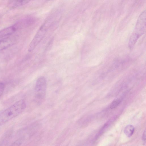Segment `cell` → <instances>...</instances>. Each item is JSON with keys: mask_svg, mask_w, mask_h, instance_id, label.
Wrapping results in <instances>:
<instances>
[{"mask_svg": "<svg viewBox=\"0 0 146 146\" xmlns=\"http://www.w3.org/2000/svg\"><path fill=\"white\" fill-rule=\"evenodd\" d=\"M5 87L4 83L3 82H0V98L3 93Z\"/></svg>", "mask_w": 146, "mask_h": 146, "instance_id": "30bf717a", "label": "cell"}, {"mask_svg": "<svg viewBox=\"0 0 146 146\" xmlns=\"http://www.w3.org/2000/svg\"><path fill=\"white\" fill-rule=\"evenodd\" d=\"M46 83L45 78L41 76L37 80L35 87V96L36 102L41 103L45 96Z\"/></svg>", "mask_w": 146, "mask_h": 146, "instance_id": "3957f363", "label": "cell"}, {"mask_svg": "<svg viewBox=\"0 0 146 146\" xmlns=\"http://www.w3.org/2000/svg\"><path fill=\"white\" fill-rule=\"evenodd\" d=\"M26 107L25 100L21 99L0 113V126L21 113Z\"/></svg>", "mask_w": 146, "mask_h": 146, "instance_id": "6da1fadb", "label": "cell"}, {"mask_svg": "<svg viewBox=\"0 0 146 146\" xmlns=\"http://www.w3.org/2000/svg\"><path fill=\"white\" fill-rule=\"evenodd\" d=\"M18 39L16 35H12L0 40V51L3 50L15 44Z\"/></svg>", "mask_w": 146, "mask_h": 146, "instance_id": "8992f818", "label": "cell"}, {"mask_svg": "<svg viewBox=\"0 0 146 146\" xmlns=\"http://www.w3.org/2000/svg\"><path fill=\"white\" fill-rule=\"evenodd\" d=\"M49 22L44 23L40 28L30 43L28 47L29 52L32 51L44 37L49 25Z\"/></svg>", "mask_w": 146, "mask_h": 146, "instance_id": "277c9868", "label": "cell"}, {"mask_svg": "<svg viewBox=\"0 0 146 146\" xmlns=\"http://www.w3.org/2000/svg\"><path fill=\"white\" fill-rule=\"evenodd\" d=\"M29 1V0H11L9 1L8 5L9 7L14 8L24 5Z\"/></svg>", "mask_w": 146, "mask_h": 146, "instance_id": "52a82bcc", "label": "cell"}, {"mask_svg": "<svg viewBox=\"0 0 146 146\" xmlns=\"http://www.w3.org/2000/svg\"><path fill=\"white\" fill-rule=\"evenodd\" d=\"M20 141H17L16 142H15L12 144L10 146H19L21 143Z\"/></svg>", "mask_w": 146, "mask_h": 146, "instance_id": "7c38bea8", "label": "cell"}, {"mask_svg": "<svg viewBox=\"0 0 146 146\" xmlns=\"http://www.w3.org/2000/svg\"><path fill=\"white\" fill-rule=\"evenodd\" d=\"M142 139L144 144H145L146 143V131L145 130L143 133Z\"/></svg>", "mask_w": 146, "mask_h": 146, "instance_id": "8fae6325", "label": "cell"}, {"mask_svg": "<svg viewBox=\"0 0 146 146\" xmlns=\"http://www.w3.org/2000/svg\"><path fill=\"white\" fill-rule=\"evenodd\" d=\"M22 21H19L13 25L0 31V38L9 36L14 33L23 26Z\"/></svg>", "mask_w": 146, "mask_h": 146, "instance_id": "5b68a950", "label": "cell"}, {"mask_svg": "<svg viewBox=\"0 0 146 146\" xmlns=\"http://www.w3.org/2000/svg\"><path fill=\"white\" fill-rule=\"evenodd\" d=\"M121 100L119 99H117L113 100L110 106V108L113 109L117 107L121 102Z\"/></svg>", "mask_w": 146, "mask_h": 146, "instance_id": "9c48e42d", "label": "cell"}, {"mask_svg": "<svg viewBox=\"0 0 146 146\" xmlns=\"http://www.w3.org/2000/svg\"><path fill=\"white\" fill-rule=\"evenodd\" d=\"M146 11H144L139 15L134 29L129 39L128 46L130 49L134 46L140 37L146 32Z\"/></svg>", "mask_w": 146, "mask_h": 146, "instance_id": "7a4b0ae2", "label": "cell"}, {"mask_svg": "<svg viewBox=\"0 0 146 146\" xmlns=\"http://www.w3.org/2000/svg\"><path fill=\"white\" fill-rule=\"evenodd\" d=\"M134 131V128L133 125H128L124 128V132L125 135L128 137H130L133 135Z\"/></svg>", "mask_w": 146, "mask_h": 146, "instance_id": "ba28073f", "label": "cell"}]
</instances>
